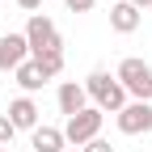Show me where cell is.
I'll use <instances>...</instances> for the list:
<instances>
[{
    "instance_id": "cell-7",
    "label": "cell",
    "mask_w": 152,
    "mask_h": 152,
    "mask_svg": "<svg viewBox=\"0 0 152 152\" xmlns=\"http://www.w3.org/2000/svg\"><path fill=\"white\" fill-rule=\"evenodd\" d=\"M9 123H13L17 131H34V127H38V102L26 97V93L13 97V102H9Z\"/></svg>"
},
{
    "instance_id": "cell-1",
    "label": "cell",
    "mask_w": 152,
    "mask_h": 152,
    "mask_svg": "<svg viewBox=\"0 0 152 152\" xmlns=\"http://www.w3.org/2000/svg\"><path fill=\"white\" fill-rule=\"evenodd\" d=\"M85 93L93 97V106H97L102 114H118L131 97H127V89L118 85V76H110L106 68H93L89 76H85Z\"/></svg>"
},
{
    "instance_id": "cell-14",
    "label": "cell",
    "mask_w": 152,
    "mask_h": 152,
    "mask_svg": "<svg viewBox=\"0 0 152 152\" xmlns=\"http://www.w3.org/2000/svg\"><path fill=\"white\" fill-rule=\"evenodd\" d=\"M80 152H114V144H106V140L97 135V140H89V144H85Z\"/></svg>"
},
{
    "instance_id": "cell-8",
    "label": "cell",
    "mask_w": 152,
    "mask_h": 152,
    "mask_svg": "<svg viewBox=\"0 0 152 152\" xmlns=\"http://www.w3.org/2000/svg\"><path fill=\"white\" fill-rule=\"evenodd\" d=\"M30 148H34V152H64V148H68V140H64V131H59V127L38 123V127L30 131Z\"/></svg>"
},
{
    "instance_id": "cell-12",
    "label": "cell",
    "mask_w": 152,
    "mask_h": 152,
    "mask_svg": "<svg viewBox=\"0 0 152 152\" xmlns=\"http://www.w3.org/2000/svg\"><path fill=\"white\" fill-rule=\"evenodd\" d=\"M34 64L42 68V76H47V80H55V76L64 72V51H51V55H38Z\"/></svg>"
},
{
    "instance_id": "cell-11",
    "label": "cell",
    "mask_w": 152,
    "mask_h": 152,
    "mask_svg": "<svg viewBox=\"0 0 152 152\" xmlns=\"http://www.w3.org/2000/svg\"><path fill=\"white\" fill-rule=\"evenodd\" d=\"M13 76H17V85H21V93H26V97H34V93H38V89L47 85V76H42V68H38L34 59H26L21 68L13 72Z\"/></svg>"
},
{
    "instance_id": "cell-9",
    "label": "cell",
    "mask_w": 152,
    "mask_h": 152,
    "mask_svg": "<svg viewBox=\"0 0 152 152\" xmlns=\"http://www.w3.org/2000/svg\"><path fill=\"white\" fill-rule=\"evenodd\" d=\"M110 30L114 34H135L140 30V9L118 0V4H110Z\"/></svg>"
},
{
    "instance_id": "cell-15",
    "label": "cell",
    "mask_w": 152,
    "mask_h": 152,
    "mask_svg": "<svg viewBox=\"0 0 152 152\" xmlns=\"http://www.w3.org/2000/svg\"><path fill=\"white\" fill-rule=\"evenodd\" d=\"M64 4H68V9H72V13H89V9H93V4H97V0H64Z\"/></svg>"
},
{
    "instance_id": "cell-10",
    "label": "cell",
    "mask_w": 152,
    "mask_h": 152,
    "mask_svg": "<svg viewBox=\"0 0 152 152\" xmlns=\"http://www.w3.org/2000/svg\"><path fill=\"white\" fill-rule=\"evenodd\" d=\"M85 106H89V93H85V85L64 80V85H59V114H68V118H72V114H80Z\"/></svg>"
},
{
    "instance_id": "cell-16",
    "label": "cell",
    "mask_w": 152,
    "mask_h": 152,
    "mask_svg": "<svg viewBox=\"0 0 152 152\" xmlns=\"http://www.w3.org/2000/svg\"><path fill=\"white\" fill-rule=\"evenodd\" d=\"M17 4H21V9H26V13H30V17H34V13H38V9H42V0H17Z\"/></svg>"
},
{
    "instance_id": "cell-19",
    "label": "cell",
    "mask_w": 152,
    "mask_h": 152,
    "mask_svg": "<svg viewBox=\"0 0 152 152\" xmlns=\"http://www.w3.org/2000/svg\"><path fill=\"white\" fill-rule=\"evenodd\" d=\"M26 152H34V148H26Z\"/></svg>"
},
{
    "instance_id": "cell-6",
    "label": "cell",
    "mask_w": 152,
    "mask_h": 152,
    "mask_svg": "<svg viewBox=\"0 0 152 152\" xmlns=\"http://www.w3.org/2000/svg\"><path fill=\"white\" fill-rule=\"evenodd\" d=\"M26 59H30L26 34H0V72H17Z\"/></svg>"
},
{
    "instance_id": "cell-20",
    "label": "cell",
    "mask_w": 152,
    "mask_h": 152,
    "mask_svg": "<svg viewBox=\"0 0 152 152\" xmlns=\"http://www.w3.org/2000/svg\"><path fill=\"white\" fill-rule=\"evenodd\" d=\"M0 152H4V148H0Z\"/></svg>"
},
{
    "instance_id": "cell-3",
    "label": "cell",
    "mask_w": 152,
    "mask_h": 152,
    "mask_svg": "<svg viewBox=\"0 0 152 152\" xmlns=\"http://www.w3.org/2000/svg\"><path fill=\"white\" fill-rule=\"evenodd\" d=\"M26 42H30V59L51 55V51H64V38H59V30H55V21L47 13H34L26 21Z\"/></svg>"
},
{
    "instance_id": "cell-13",
    "label": "cell",
    "mask_w": 152,
    "mask_h": 152,
    "mask_svg": "<svg viewBox=\"0 0 152 152\" xmlns=\"http://www.w3.org/2000/svg\"><path fill=\"white\" fill-rule=\"evenodd\" d=\"M13 135H17V127L9 123V114H0V148H4V144H9Z\"/></svg>"
},
{
    "instance_id": "cell-17",
    "label": "cell",
    "mask_w": 152,
    "mask_h": 152,
    "mask_svg": "<svg viewBox=\"0 0 152 152\" xmlns=\"http://www.w3.org/2000/svg\"><path fill=\"white\" fill-rule=\"evenodd\" d=\"M127 4H135V9H152V0H127Z\"/></svg>"
},
{
    "instance_id": "cell-18",
    "label": "cell",
    "mask_w": 152,
    "mask_h": 152,
    "mask_svg": "<svg viewBox=\"0 0 152 152\" xmlns=\"http://www.w3.org/2000/svg\"><path fill=\"white\" fill-rule=\"evenodd\" d=\"M64 152H80V148H64Z\"/></svg>"
},
{
    "instance_id": "cell-4",
    "label": "cell",
    "mask_w": 152,
    "mask_h": 152,
    "mask_svg": "<svg viewBox=\"0 0 152 152\" xmlns=\"http://www.w3.org/2000/svg\"><path fill=\"white\" fill-rule=\"evenodd\" d=\"M102 118H106V114H102L97 106H85L80 114H72V118L64 123V140H68V148H85L89 140H97V135H102Z\"/></svg>"
},
{
    "instance_id": "cell-5",
    "label": "cell",
    "mask_w": 152,
    "mask_h": 152,
    "mask_svg": "<svg viewBox=\"0 0 152 152\" xmlns=\"http://www.w3.org/2000/svg\"><path fill=\"white\" fill-rule=\"evenodd\" d=\"M123 135H148L152 131V102H127L118 114H114Z\"/></svg>"
},
{
    "instance_id": "cell-2",
    "label": "cell",
    "mask_w": 152,
    "mask_h": 152,
    "mask_svg": "<svg viewBox=\"0 0 152 152\" xmlns=\"http://www.w3.org/2000/svg\"><path fill=\"white\" fill-rule=\"evenodd\" d=\"M118 85L127 89V97L131 102H152V64L135 59V55H127V59L118 64Z\"/></svg>"
}]
</instances>
